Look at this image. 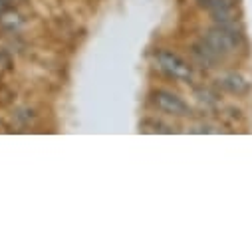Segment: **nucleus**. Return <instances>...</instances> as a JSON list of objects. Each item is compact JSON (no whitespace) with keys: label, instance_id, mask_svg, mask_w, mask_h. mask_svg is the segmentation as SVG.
<instances>
[{"label":"nucleus","instance_id":"f257e3e1","mask_svg":"<svg viewBox=\"0 0 252 252\" xmlns=\"http://www.w3.org/2000/svg\"><path fill=\"white\" fill-rule=\"evenodd\" d=\"M203 42L220 58H228L232 56L244 42L242 30L238 28L236 20L234 22H224V24H215L213 28H209L203 34Z\"/></svg>","mask_w":252,"mask_h":252},{"label":"nucleus","instance_id":"f03ea898","mask_svg":"<svg viewBox=\"0 0 252 252\" xmlns=\"http://www.w3.org/2000/svg\"><path fill=\"white\" fill-rule=\"evenodd\" d=\"M155 64L167 78H171L175 82L189 84L195 78V68L189 64L183 56H179L177 52H171V50H165V48L157 50L155 52Z\"/></svg>","mask_w":252,"mask_h":252},{"label":"nucleus","instance_id":"7ed1b4c3","mask_svg":"<svg viewBox=\"0 0 252 252\" xmlns=\"http://www.w3.org/2000/svg\"><path fill=\"white\" fill-rule=\"evenodd\" d=\"M151 101L165 115H171V117H189L191 115V107H189V103L179 94H175L171 90H165V88L155 90L151 94Z\"/></svg>","mask_w":252,"mask_h":252},{"label":"nucleus","instance_id":"20e7f679","mask_svg":"<svg viewBox=\"0 0 252 252\" xmlns=\"http://www.w3.org/2000/svg\"><path fill=\"white\" fill-rule=\"evenodd\" d=\"M197 6L207 10L217 24L234 22L236 18V0H195Z\"/></svg>","mask_w":252,"mask_h":252},{"label":"nucleus","instance_id":"39448f33","mask_svg":"<svg viewBox=\"0 0 252 252\" xmlns=\"http://www.w3.org/2000/svg\"><path fill=\"white\" fill-rule=\"evenodd\" d=\"M217 84H219L220 90H224V92H228L232 95H246L250 92V88H252L250 80L242 72H234V70L220 74Z\"/></svg>","mask_w":252,"mask_h":252},{"label":"nucleus","instance_id":"423d86ee","mask_svg":"<svg viewBox=\"0 0 252 252\" xmlns=\"http://www.w3.org/2000/svg\"><path fill=\"white\" fill-rule=\"evenodd\" d=\"M193 56H195V60L199 62V64L203 66V68H217L219 64H220V58L201 40V42H197V44H193Z\"/></svg>","mask_w":252,"mask_h":252},{"label":"nucleus","instance_id":"0eeeda50","mask_svg":"<svg viewBox=\"0 0 252 252\" xmlns=\"http://www.w3.org/2000/svg\"><path fill=\"white\" fill-rule=\"evenodd\" d=\"M12 2H14V0H0V18H2L12 8Z\"/></svg>","mask_w":252,"mask_h":252}]
</instances>
